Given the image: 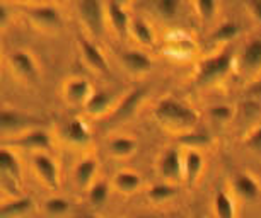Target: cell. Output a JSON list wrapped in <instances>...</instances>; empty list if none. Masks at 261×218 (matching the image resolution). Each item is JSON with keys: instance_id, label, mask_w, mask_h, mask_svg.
<instances>
[{"instance_id": "obj_1", "label": "cell", "mask_w": 261, "mask_h": 218, "mask_svg": "<svg viewBox=\"0 0 261 218\" xmlns=\"http://www.w3.org/2000/svg\"><path fill=\"white\" fill-rule=\"evenodd\" d=\"M154 115L157 121H161L162 125L178 128V130H188L193 128L198 121V115L195 113V109H191L186 104L176 101V99H162L157 102L154 109Z\"/></svg>"}, {"instance_id": "obj_2", "label": "cell", "mask_w": 261, "mask_h": 218, "mask_svg": "<svg viewBox=\"0 0 261 218\" xmlns=\"http://www.w3.org/2000/svg\"><path fill=\"white\" fill-rule=\"evenodd\" d=\"M234 63L232 49H224L219 54L206 58L200 63L198 73H196V84L198 86H210L220 78H224L230 72Z\"/></svg>"}, {"instance_id": "obj_3", "label": "cell", "mask_w": 261, "mask_h": 218, "mask_svg": "<svg viewBox=\"0 0 261 218\" xmlns=\"http://www.w3.org/2000/svg\"><path fill=\"white\" fill-rule=\"evenodd\" d=\"M79 14H81L82 22L89 29L91 34L99 38L105 31V6L97 0H82L77 4Z\"/></svg>"}, {"instance_id": "obj_4", "label": "cell", "mask_w": 261, "mask_h": 218, "mask_svg": "<svg viewBox=\"0 0 261 218\" xmlns=\"http://www.w3.org/2000/svg\"><path fill=\"white\" fill-rule=\"evenodd\" d=\"M29 16L38 26L45 29H60L62 28V16L55 6H36L29 9Z\"/></svg>"}, {"instance_id": "obj_5", "label": "cell", "mask_w": 261, "mask_h": 218, "mask_svg": "<svg viewBox=\"0 0 261 218\" xmlns=\"http://www.w3.org/2000/svg\"><path fill=\"white\" fill-rule=\"evenodd\" d=\"M161 174L166 177L167 181H178L181 174H183V160L176 148H167L164 155L161 158Z\"/></svg>"}, {"instance_id": "obj_6", "label": "cell", "mask_w": 261, "mask_h": 218, "mask_svg": "<svg viewBox=\"0 0 261 218\" xmlns=\"http://www.w3.org/2000/svg\"><path fill=\"white\" fill-rule=\"evenodd\" d=\"M144 94H145L144 89H135V91H132L130 94H126L125 99L120 102V106L115 109L111 120L113 121H125L130 116H134L135 111L140 106L142 99H144Z\"/></svg>"}, {"instance_id": "obj_7", "label": "cell", "mask_w": 261, "mask_h": 218, "mask_svg": "<svg viewBox=\"0 0 261 218\" xmlns=\"http://www.w3.org/2000/svg\"><path fill=\"white\" fill-rule=\"evenodd\" d=\"M34 171L38 172V176L46 182L48 186L57 187L58 186V169L57 164L51 157L45 155V153H38L33 158Z\"/></svg>"}, {"instance_id": "obj_8", "label": "cell", "mask_w": 261, "mask_h": 218, "mask_svg": "<svg viewBox=\"0 0 261 218\" xmlns=\"http://www.w3.org/2000/svg\"><path fill=\"white\" fill-rule=\"evenodd\" d=\"M9 60H11L12 68L21 77H24L26 80H36L38 68H36V63H34V60H33V57L28 51H21V49L12 51Z\"/></svg>"}, {"instance_id": "obj_9", "label": "cell", "mask_w": 261, "mask_h": 218, "mask_svg": "<svg viewBox=\"0 0 261 218\" xmlns=\"http://www.w3.org/2000/svg\"><path fill=\"white\" fill-rule=\"evenodd\" d=\"M31 121L34 120H31V118L26 115H22V113L16 111V109H2V113H0V128H2L4 135L24 130Z\"/></svg>"}, {"instance_id": "obj_10", "label": "cell", "mask_w": 261, "mask_h": 218, "mask_svg": "<svg viewBox=\"0 0 261 218\" xmlns=\"http://www.w3.org/2000/svg\"><path fill=\"white\" fill-rule=\"evenodd\" d=\"M121 62L126 70H130L132 73H145L152 68V60L144 51H139V49L125 51L121 54Z\"/></svg>"}, {"instance_id": "obj_11", "label": "cell", "mask_w": 261, "mask_h": 218, "mask_svg": "<svg viewBox=\"0 0 261 218\" xmlns=\"http://www.w3.org/2000/svg\"><path fill=\"white\" fill-rule=\"evenodd\" d=\"M241 65L248 72L261 70V38L251 39L244 46V51L241 54Z\"/></svg>"}, {"instance_id": "obj_12", "label": "cell", "mask_w": 261, "mask_h": 218, "mask_svg": "<svg viewBox=\"0 0 261 218\" xmlns=\"http://www.w3.org/2000/svg\"><path fill=\"white\" fill-rule=\"evenodd\" d=\"M14 143L22 148H31V150H50L51 138L43 130H31Z\"/></svg>"}, {"instance_id": "obj_13", "label": "cell", "mask_w": 261, "mask_h": 218, "mask_svg": "<svg viewBox=\"0 0 261 218\" xmlns=\"http://www.w3.org/2000/svg\"><path fill=\"white\" fill-rule=\"evenodd\" d=\"M106 9H108V17H110V22L115 28V31L118 34H126L132 26V21L128 17L125 7L120 2H108Z\"/></svg>"}, {"instance_id": "obj_14", "label": "cell", "mask_w": 261, "mask_h": 218, "mask_svg": "<svg viewBox=\"0 0 261 218\" xmlns=\"http://www.w3.org/2000/svg\"><path fill=\"white\" fill-rule=\"evenodd\" d=\"M81 48H82V54L84 60H86L89 65L97 72H108V63L105 54L101 53V49L96 46L94 43L87 41V39H82L81 41Z\"/></svg>"}, {"instance_id": "obj_15", "label": "cell", "mask_w": 261, "mask_h": 218, "mask_svg": "<svg viewBox=\"0 0 261 218\" xmlns=\"http://www.w3.org/2000/svg\"><path fill=\"white\" fill-rule=\"evenodd\" d=\"M113 104V94L108 91H94L86 102V111L91 116H99L106 113Z\"/></svg>"}, {"instance_id": "obj_16", "label": "cell", "mask_w": 261, "mask_h": 218, "mask_svg": "<svg viewBox=\"0 0 261 218\" xmlns=\"http://www.w3.org/2000/svg\"><path fill=\"white\" fill-rule=\"evenodd\" d=\"M91 94V84L86 78H73L65 86V96L70 102H87Z\"/></svg>"}, {"instance_id": "obj_17", "label": "cell", "mask_w": 261, "mask_h": 218, "mask_svg": "<svg viewBox=\"0 0 261 218\" xmlns=\"http://www.w3.org/2000/svg\"><path fill=\"white\" fill-rule=\"evenodd\" d=\"M201 167H203V157L198 150H188L183 158V172H185V179L188 184L198 179Z\"/></svg>"}, {"instance_id": "obj_18", "label": "cell", "mask_w": 261, "mask_h": 218, "mask_svg": "<svg viewBox=\"0 0 261 218\" xmlns=\"http://www.w3.org/2000/svg\"><path fill=\"white\" fill-rule=\"evenodd\" d=\"M0 171L4 179H11L12 182L21 181V166L17 162V157L7 148L0 152Z\"/></svg>"}, {"instance_id": "obj_19", "label": "cell", "mask_w": 261, "mask_h": 218, "mask_svg": "<svg viewBox=\"0 0 261 218\" xmlns=\"http://www.w3.org/2000/svg\"><path fill=\"white\" fill-rule=\"evenodd\" d=\"M236 193L248 201H253L259 196V184L249 174H238L234 177Z\"/></svg>"}, {"instance_id": "obj_20", "label": "cell", "mask_w": 261, "mask_h": 218, "mask_svg": "<svg viewBox=\"0 0 261 218\" xmlns=\"http://www.w3.org/2000/svg\"><path fill=\"white\" fill-rule=\"evenodd\" d=\"M31 208H33L31 198H16V200L4 203L0 215H2V218H19L31 211Z\"/></svg>"}, {"instance_id": "obj_21", "label": "cell", "mask_w": 261, "mask_h": 218, "mask_svg": "<svg viewBox=\"0 0 261 218\" xmlns=\"http://www.w3.org/2000/svg\"><path fill=\"white\" fill-rule=\"evenodd\" d=\"M63 133H65V137L70 140L72 143H79V145H84V143L89 142V130H87V126L84 125L81 120H77V118H73L65 125L63 128Z\"/></svg>"}, {"instance_id": "obj_22", "label": "cell", "mask_w": 261, "mask_h": 218, "mask_svg": "<svg viewBox=\"0 0 261 218\" xmlns=\"http://www.w3.org/2000/svg\"><path fill=\"white\" fill-rule=\"evenodd\" d=\"M97 171V162L94 158H84L75 167V181L79 186H87Z\"/></svg>"}, {"instance_id": "obj_23", "label": "cell", "mask_w": 261, "mask_h": 218, "mask_svg": "<svg viewBox=\"0 0 261 218\" xmlns=\"http://www.w3.org/2000/svg\"><path fill=\"white\" fill-rule=\"evenodd\" d=\"M140 184H142L140 176L130 171H123L115 177V186L123 193H134L135 189H139Z\"/></svg>"}, {"instance_id": "obj_24", "label": "cell", "mask_w": 261, "mask_h": 218, "mask_svg": "<svg viewBox=\"0 0 261 218\" xmlns=\"http://www.w3.org/2000/svg\"><path fill=\"white\" fill-rule=\"evenodd\" d=\"M137 148V140L128 137H116L110 142V152L116 157H128Z\"/></svg>"}, {"instance_id": "obj_25", "label": "cell", "mask_w": 261, "mask_h": 218, "mask_svg": "<svg viewBox=\"0 0 261 218\" xmlns=\"http://www.w3.org/2000/svg\"><path fill=\"white\" fill-rule=\"evenodd\" d=\"M132 34L135 36V39L142 44H152L154 43V33H152L150 26L147 24L144 19H134L130 26Z\"/></svg>"}, {"instance_id": "obj_26", "label": "cell", "mask_w": 261, "mask_h": 218, "mask_svg": "<svg viewBox=\"0 0 261 218\" xmlns=\"http://www.w3.org/2000/svg\"><path fill=\"white\" fill-rule=\"evenodd\" d=\"M214 208L217 218H234V203L224 191H219L215 195Z\"/></svg>"}, {"instance_id": "obj_27", "label": "cell", "mask_w": 261, "mask_h": 218, "mask_svg": "<svg viewBox=\"0 0 261 218\" xmlns=\"http://www.w3.org/2000/svg\"><path fill=\"white\" fill-rule=\"evenodd\" d=\"M239 34V26L236 22H224L212 34L214 41H230Z\"/></svg>"}, {"instance_id": "obj_28", "label": "cell", "mask_w": 261, "mask_h": 218, "mask_svg": "<svg viewBox=\"0 0 261 218\" xmlns=\"http://www.w3.org/2000/svg\"><path fill=\"white\" fill-rule=\"evenodd\" d=\"M176 195V187L171 186V184H166V182H159V184H154L149 189V198L152 201H166L169 200Z\"/></svg>"}, {"instance_id": "obj_29", "label": "cell", "mask_w": 261, "mask_h": 218, "mask_svg": "<svg viewBox=\"0 0 261 218\" xmlns=\"http://www.w3.org/2000/svg\"><path fill=\"white\" fill-rule=\"evenodd\" d=\"M108 196H110V186H108L105 181L94 182V184L91 186L89 201L92 203V205H96V206L102 205V203L108 200Z\"/></svg>"}, {"instance_id": "obj_30", "label": "cell", "mask_w": 261, "mask_h": 218, "mask_svg": "<svg viewBox=\"0 0 261 218\" xmlns=\"http://www.w3.org/2000/svg\"><path fill=\"white\" fill-rule=\"evenodd\" d=\"M155 12L164 19L176 17V14L179 11V2L178 0H157L154 2Z\"/></svg>"}, {"instance_id": "obj_31", "label": "cell", "mask_w": 261, "mask_h": 218, "mask_svg": "<svg viewBox=\"0 0 261 218\" xmlns=\"http://www.w3.org/2000/svg\"><path fill=\"white\" fill-rule=\"evenodd\" d=\"M179 142L183 145H188L191 150L200 147H206L210 143V137L206 133H188V135L179 137Z\"/></svg>"}, {"instance_id": "obj_32", "label": "cell", "mask_w": 261, "mask_h": 218, "mask_svg": "<svg viewBox=\"0 0 261 218\" xmlns=\"http://www.w3.org/2000/svg\"><path fill=\"white\" fill-rule=\"evenodd\" d=\"M68 208H70V203L65 198H50L46 203H45V210L50 213V215H63V213L68 211Z\"/></svg>"}, {"instance_id": "obj_33", "label": "cell", "mask_w": 261, "mask_h": 218, "mask_svg": "<svg viewBox=\"0 0 261 218\" xmlns=\"http://www.w3.org/2000/svg\"><path fill=\"white\" fill-rule=\"evenodd\" d=\"M195 7L201 16V19L210 21V19L215 16L217 9H219V4L214 2V0H198V2H195Z\"/></svg>"}, {"instance_id": "obj_34", "label": "cell", "mask_w": 261, "mask_h": 218, "mask_svg": "<svg viewBox=\"0 0 261 218\" xmlns=\"http://www.w3.org/2000/svg\"><path fill=\"white\" fill-rule=\"evenodd\" d=\"M208 115L212 120L227 121V120H230V116H232V109L229 106H225V104H215V106H212L208 109Z\"/></svg>"}, {"instance_id": "obj_35", "label": "cell", "mask_w": 261, "mask_h": 218, "mask_svg": "<svg viewBox=\"0 0 261 218\" xmlns=\"http://www.w3.org/2000/svg\"><path fill=\"white\" fill-rule=\"evenodd\" d=\"M246 143H248L249 148H253V150L256 152H261V126L258 128V130H254L251 135L248 137V140H246Z\"/></svg>"}, {"instance_id": "obj_36", "label": "cell", "mask_w": 261, "mask_h": 218, "mask_svg": "<svg viewBox=\"0 0 261 218\" xmlns=\"http://www.w3.org/2000/svg\"><path fill=\"white\" fill-rule=\"evenodd\" d=\"M248 7H249L251 14L254 16V19H258L261 22V0H253V2L248 4Z\"/></svg>"}, {"instance_id": "obj_37", "label": "cell", "mask_w": 261, "mask_h": 218, "mask_svg": "<svg viewBox=\"0 0 261 218\" xmlns=\"http://www.w3.org/2000/svg\"><path fill=\"white\" fill-rule=\"evenodd\" d=\"M9 19V9L6 4H0V26H7Z\"/></svg>"}, {"instance_id": "obj_38", "label": "cell", "mask_w": 261, "mask_h": 218, "mask_svg": "<svg viewBox=\"0 0 261 218\" xmlns=\"http://www.w3.org/2000/svg\"><path fill=\"white\" fill-rule=\"evenodd\" d=\"M73 218H96L94 215H89V213H82V215H75Z\"/></svg>"}, {"instance_id": "obj_39", "label": "cell", "mask_w": 261, "mask_h": 218, "mask_svg": "<svg viewBox=\"0 0 261 218\" xmlns=\"http://www.w3.org/2000/svg\"><path fill=\"white\" fill-rule=\"evenodd\" d=\"M137 218H157V216H152V215H139Z\"/></svg>"}]
</instances>
